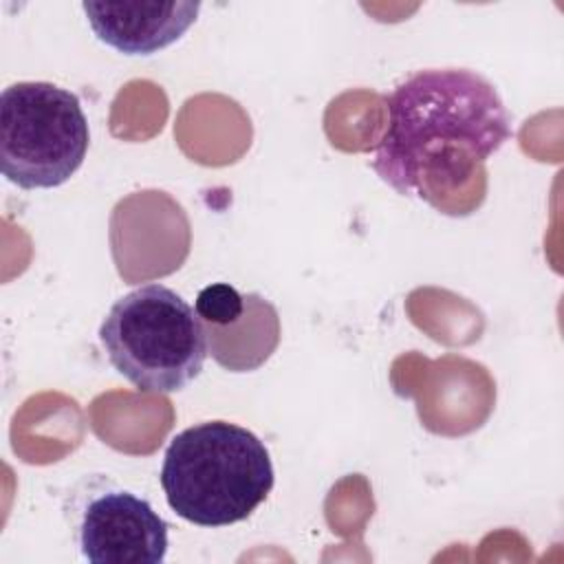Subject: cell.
<instances>
[{
    "instance_id": "obj_3",
    "label": "cell",
    "mask_w": 564,
    "mask_h": 564,
    "mask_svg": "<svg viewBox=\"0 0 564 564\" xmlns=\"http://www.w3.org/2000/svg\"><path fill=\"white\" fill-rule=\"evenodd\" d=\"M110 366L148 394L189 386L209 355L196 308L165 284L150 282L119 297L99 326Z\"/></svg>"
},
{
    "instance_id": "obj_7",
    "label": "cell",
    "mask_w": 564,
    "mask_h": 564,
    "mask_svg": "<svg viewBox=\"0 0 564 564\" xmlns=\"http://www.w3.org/2000/svg\"><path fill=\"white\" fill-rule=\"evenodd\" d=\"M205 326V324H203ZM209 355L231 372L262 366L280 339L275 306L258 293H247L245 313L227 326H205Z\"/></svg>"
},
{
    "instance_id": "obj_8",
    "label": "cell",
    "mask_w": 564,
    "mask_h": 564,
    "mask_svg": "<svg viewBox=\"0 0 564 564\" xmlns=\"http://www.w3.org/2000/svg\"><path fill=\"white\" fill-rule=\"evenodd\" d=\"M247 306V293H240L227 282H214L198 291L194 308L205 326L234 324Z\"/></svg>"
},
{
    "instance_id": "obj_2",
    "label": "cell",
    "mask_w": 564,
    "mask_h": 564,
    "mask_svg": "<svg viewBox=\"0 0 564 564\" xmlns=\"http://www.w3.org/2000/svg\"><path fill=\"white\" fill-rule=\"evenodd\" d=\"M159 478L170 509L198 527L249 518L275 482L267 445L229 421H200L172 436Z\"/></svg>"
},
{
    "instance_id": "obj_1",
    "label": "cell",
    "mask_w": 564,
    "mask_h": 564,
    "mask_svg": "<svg viewBox=\"0 0 564 564\" xmlns=\"http://www.w3.org/2000/svg\"><path fill=\"white\" fill-rule=\"evenodd\" d=\"M372 170L401 196L434 205L511 139L509 112L489 79L467 68H425L386 97Z\"/></svg>"
},
{
    "instance_id": "obj_4",
    "label": "cell",
    "mask_w": 564,
    "mask_h": 564,
    "mask_svg": "<svg viewBox=\"0 0 564 564\" xmlns=\"http://www.w3.org/2000/svg\"><path fill=\"white\" fill-rule=\"evenodd\" d=\"M88 121L75 93L51 82H18L0 95V165L22 189L64 185L84 163Z\"/></svg>"
},
{
    "instance_id": "obj_6",
    "label": "cell",
    "mask_w": 564,
    "mask_h": 564,
    "mask_svg": "<svg viewBox=\"0 0 564 564\" xmlns=\"http://www.w3.org/2000/svg\"><path fill=\"white\" fill-rule=\"evenodd\" d=\"M88 26L99 42L123 55H152L185 35L196 22L200 2L121 0L82 2Z\"/></svg>"
},
{
    "instance_id": "obj_5",
    "label": "cell",
    "mask_w": 564,
    "mask_h": 564,
    "mask_svg": "<svg viewBox=\"0 0 564 564\" xmlns=\"http://www.w3.org/2000/svg\"><path fill=\"white\" fill-rule=\"evenodd\" d=\"M66 518L82 557L90 564H161L167 522L154 507L110 476L93 474L73 485Z\"/></svg>"
}]
</instances>
